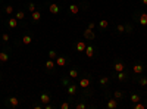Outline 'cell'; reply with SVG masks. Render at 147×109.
<instances>
[{
  "label": "cell",
  "mask_w": 147,
  "mask_h": 109,
  "mask_svg": "<svg viewBox=\"0 0 147 109\" xmlns=\"http://www.w3.org/2000/svg\"><path fill=\"white\" fill-rule=\"evenodd\" d=\"M75 109H85V103H78L75 106Z\"/></svg>",
  "instance_id": "obj_35"
},
{
  "label": "cell",
  "mask_w": 147,
  "mask_h": 109,
  "mask_svg": "<svg viewBox=\"0 0 147 109\" xmlns=\"http://www.w3.org/2000/svg\"><path fill=\"white\" fill-rule=\"evenodd\" d=\"M50 94H49V93H46V91H44V93H41V96H40V100H41V103H50Z\"/></svg>",
  "instance_id": "obj_5"
},
{
  "label": "cell",
  "mask_w": 147,
  "mask_h": 109,
  "mask_svg": "<svg viewBox=\"0 0 147 109\" xmlns=\"http://www.w3.org/2000/svg\"><path fill=\"white\" fill-rule=\"evenodd\" d=\"M81 5H83L84 9H88V5H87V3H81Z\"/></svg>",
  "instance_id": "obj_38"
},
{
  "label": "cell",
  "mask_w": 147,
  "mask_h": 109,
  "mask_svg": "<svg viewBox=\"0 0 147 109\" xmlns=\"http://www.w3.org/2000/svg\"><path fill=\"white\" fill-rule=\"evenodd\" d=\"M28 10H30V12H35V5H34V3H30V5H28Z\"/></svg>",
  "instance_id": "obj_33"
},
{
  "label": "cell",
  "mask_w": 147,
  "mask_h": 109,
  "mask_svg": "<svg viewBox=\"0 0 147 109\" xmlns=\"http://www.w3.org/2000/svg\"><path fill=\"white\" fill-rule=\"evenodd\" d=\"M85 47H87V46H85V41H78V43H77V44H75V49L78 50V52H84V50H85Z\"/></svg>",
  "instance_id": "obj_14"
},
{
  "label": "cell",
  "mask_w": 147,
  "mask_h": 109,
  "mask_svg": "<svg viewBox=\"0 0 147 109\" xmlns=\"http://www.w3.org/2000/svg\"><path fill=\"white\" fill-rule=\"evenodd\" d=\"M107 27H109V21H106V19H101L100 22H99V28H100V30H106Z\"/></svg>",
  "instance_id": "obj_19"
},
{
  "label": "cell",
  "mask_w": 147,
  "mask_h": 109,
  "mask_svg": "<svg viewBox=\"0 0 147 109\" xmlns=\"http://www.w3.org/2000/svg\"><path fill=\"white\" fill-rule=\"evenodd\" d=\"M49 10H50V13L57 15V13H59V10H60V8H59V5H57V3H52V5L49 6Z\"/></svg>",
  "instance_id": "obj_4"
},
{
  "label": "cell",
  "mask_w": 147,
  "mask_h": 109,
  "mask_svg": "<svg viewBox=\"0 0 147 109\" xmlns=\"http://www.w3.org/2000/svg\"><path fill=\"white\" fill-rule=\"evenodd\" d=\"M69 77L71 78H77L78 77V71H77V69H71V71H69Z\"/></svg>",
  "instance_id": "obj_27"
},
{
  "label": "cell",
  "mask_w": 147,
  "mask_h": 109,
  "mask_svg": "<svg viewBox=\"0 0 147 109\" xmlns=\"http://www.w3.org/2000/svg\"><path fill=\"white\" fill-rule=\"evenodd\" d=\"M116 78H118V81H125V80L128 78V75H127L124 71H121V72H116Z\"/></svg>",
  "instance_id": "obj_17"
},
{
  "label": "cell",
  "mask_w": 147,
  "mask_h": 109,
  "mask_svg": "<svg viewBox=\"0 0 147 109\" xmlns=\"http://www.w3.org/2000/svg\"><path fill=\"white\" fill-rule=\"evenodd\" d=\"M141 100V96L140 94H131V103H137V102H140Z\"/></svg>",
  "instance_id": "obj_21"
},
{
  "label": "cell",
  "mask_w": 147,
  "mask_h": 109,
  "mask_svg": "<svg viewBox=\"0 0 147 109\" xmlns=\"http://www.w3.org/2000/svg\"><path fill=\"white\" fill-rule=\"evenodd\" d=\"M69 12L74 15H77L79 12V6L78 5H69Z\"/></svg>",
  "instance_id": "obj_18"
},
{
  "label": "cell",
  "mask_w": 147,
  "mask_h": 109,
  "mask_svg": "<svg viewBox=\"0 0 147 109\" xmlns=\"http://www.w3.org/2000/svg\"><path fill=\"white\" fill-rule=\"evenodd\" d=\"M5 12L8 15H12V13H13V6H12V5H8V6H6V9H5Z\"/></svg>",
  "instance_id": "obj_25"
},
{
  "label": "cell",
  "mask_w": 147,
  "mask_h": 109,
  "mask_svg": "<svg viewBox=\"0 0 147 109\" xmlns=\"http://www.w3.org/2000/svg\"><path fill=\"white\" fill-rule=\"evenodd\" d=\"M88 28H90V30H94V28H96V24H94V22H90V24H88Z\"/></svg>",
  "instance_id": "obj_37"
},
{
  "label": "cell",
  "mask_w": 147,
  "mask_h": 109,
  "mask_svg": "<svg viewBox=\"0 0 147 109\" xmlns=\"http://www.w3.org/2000/svg\"><path fill=\"white\" fill-rule=\"evenodd\" d=\"M0 52H2V50H0Z\"/></svg>",
  "instance_id": "obj_40"
},
{
  "label": "cell",
  "mask_w": 147,
  "mask_h": 109,
  "mask_svg": "<svg viewBox=\"0 0 147 109\" xmlns=\"http://www.w3.org/2000/svg\"><path fill=\"white\" fill-rule=\"evenodd\" d=\"M60 108L62 109H69L71 108V105H69L68 102H63V103H60Z\"/></svg>",
  "instance_id": "obj_34"
},
{
  "label": "cell",
  "mask_w": 147,
  "mask_h": 109,
  "mask_svg": "<svg viewBox=\"0 0 147 109\" xmlns=\"http://www.w3.org/2000/svg\"><path fill=\"white\" fill-rule=\"evenodd\" d=\"M143 71H144V66H143V64H134V65H133V72H134V74L140 75V74H143Z\"/></svg>",
  "instance_id": "obj_2"
},
{
  "label": "cell",
  "mask_w": 147,
  "mask_h": 109,
  "mask_svg": "<svg viewBox=\"0 0 147 109\" xmlns=\"http://www.w3.org/2000/svg\"><path fill=\"white\" fill-rule=\"evenodd\" d=\"M2 40H3V41H9V34H6V32H5V34L2 36Z\"/></svg>",
  "instance_id": "obj_36"
},
{
  "label": "cell",
  "mask_w": 147,
  "mask_h": 109,
  "mask_svg": "<svg viewBox=\"0 0 147 109\" xmlns=\"http://www.w3.org/2000/svg\"><path fill=\"white\" fill-rule=\"evenodd\" d=\"M56 65H57V66H65V65H66V58L57 56V58H56Z\"/></svg>",
  "instance_id": "obj_13"
},
{
  "label": "cell",
  "mask_w": 147,
  "mask_h": 109,
  "mask_svg": "<svg viewBox=\"0 0 147 109\" xmlns=\"http://www.w3.org/2000/svg\"><path fill=\"white\" fill-rule=\"evenodd\" d=\"M116 31L118 32H125V25H118V27H116Z\"/></svg>",
  "instance_id": "obj_32"
},
{
  "label": "cell",
  "mask_w": 147,
  "mask_h": 109,
  "mask_svg": "<svg viewBox=\"0 0 147 109\" xmlns=\"http://www.w3.org/2000/svg\"><path fill=\"white\" fill-rule=\"evenodd\" d=\"M66 91H68L69 96H74L75 93H77V86H75V84H68V88H66Z\"/></svg>",
  "instance_id": "obj_11"
},
{
  "label": "cell",
  "mask_w": 147,
  "mask_h": 109,
  "mask_svg": "<svg viewBox=\"0 0 147 109\" xmlns=\"http://www.w3.org/2000/svg\"><path fill=\"white\" fill-rule=\"evenodd\" d=\"M133 108H134V109H144V105L140 103V102H137V103L133 105Z\"/></svg>",
  "instance_id": "obj_31"
},
{
  "label": "cell",
  "mask_w": 147,
  "mask_h": 109,
  "mask_svg": "<svg viewBox=\"0 0 147 109\" xmlns=\"http://www.w3.org/2000/svg\"><path fill=\"white\" fill-rule=\"evenodd\" d=\"M133 31H134V27L131 25V24H127V25H125V32H128V34H131Z\"/></svg>",
  "instance_id": "obj_26"
},
{
  "label": "cell",
  "mask_w": 147,
  "mask_h": 109,
  "mask_svg": "<svg viewBox=\"0 0 147 109\" xmlns=\"http://www.w3.org/2000/svg\"><path fill=\"white\" fill-rule=\"evenodd\" d=\"M8 103H9V106H12V108H16L19 105V99L18 97H9V99H8Z\"/></svg>",
  "instance_id": "obj_8"
},
{
  "label": "cell",
  "mask_w": 147,
  "mask_h": 109,
  "mask_svg": "<svg viewBox=\"0 0 147 109\" xmlns=\"http://www.w3.org/2000/svg\"><path fill=\"white\" fill-rule=\"evenodd\" d=\"M118 102H119V100L115 99V97H113V99H109L107 103H106V106H107V109H116L118 108Z\"/></svg>",
  "instance_id": "obj_3"
},
{
  "label": "cell",
  "mask_w": 147,
  "mask_h": 109,
  "mask_svg": "<svg viewBox=\"0 0 147 109\" xmlns=\"http://www.w3.org/2000/svg\"><path fill=\"white\" fill-rule=\"evenodd\" d=\"M138 22L146 27V25H147V13H141V15H140V16H138Z\"/></svg>",
  "instance_id": "obj_16"
},
{
  "label": "cell",
  "mask_w": 147,
  "mask_h": 109,
  "mask_svg": "<svg viewBox=\"0 0 147 109\" xmlns=\"http://www.w3.org/2000/svg\"><path fill=\"white\" fill-rule=\"evenodd\" d=\"M138 83H140V86H141V87H146L147 86V78L146 77H141L140 80H138Z\"/></svg>",
  "instance_id": "obj_28"
},
{
  "label": "cell",
  "mask_w": 147,
  "mask_h": 109,
  "mask_svg": "<svg viewBox=\"0 0 147 109\" xmlns=\"http://www.w3.org/2000/svg\"><path fill=\"white\" fill-rule=\"evenodd\" d=\"M9 60V53L8 52H0V64H6Z\"/></svg>",
  "instance_id": "obj_9"
},
{
  "label": "cell",
  "mask_w": 147,
  "mask_h": 109,
  "mask_svg": "<svg viewBox=\"0 0 147 109\" xmlns=\"http://www.w3.org/2000/svg\"><path fill=\"white\" fill-rule=\"evenodd\" d=\"M79 87H83V88H87V87H90V78L84 77L79 80Z\"/></svg>",
  "instance_id": "obj_7"
},
{
  "label": "cell",
  "mask_w": 147,
  "mask_h": 109,
  "mask_svg": "<svg viewBox=\"0 0 147 109\" xmlns=\"http://www.w3.org/2000/svg\"><path fill=\"white\" fill-rule=\"evenodd\" d=\"M84 52H85V56H87V58H93V56H94V47H93V46H87Z\"/></svg>",
  "instance_id": "obj_10"
},
{
  "label": "cell",
  "mask_w": 147,
  "mask_h": 109,
  "mask_svg": "<svg viewBox=\"0 0 147 109\" xmlns=\"http://www.w3.org/2000/svg\"><path fill=\"white\" fill-rule=\"evenodd\" d=\"M113 97H115V99H118V100H121L122 97H124V93H122V91H119V90H115V93H113Z\"/></svg>",
  "instance_id": "obj_24"
},
{
  "label": "cell",
  "mask_w": 147,
  "mask_h": 109,
  "mask_svg": "<svg viewBox=\"0 0 147 109\" xmlns=\"http://www.w3.org/2000/svg\"><path fill=\"white\" fill-rule=\"evenodd\" d=\"M113 68H115L116 72H121V71H124L125 69V64H122V62H115Z\"/></svg>",
  "instance_id": "obj_15"
},
{
  "label": "cell",
  "mask_w": 147,
  "mask_h": 109,
  "mask_svg": "<svg viewBox=\"0 0 147 109\" xmlns=\"http://www.w3.org/2000/svg\"><path fill=\"white\" fill-rule=\"evenodd\" d=\"M31 16H32V21L37 22V21H40V18H41V13H40L38 10H35V12H32L31 13Z\"/></svg>",
  "instance_id": "obj_20"
},
{
  "label": "cell",
  "mask_w": 147,
  "mask_h": 109,
  "mask_svg": "<svg viewBox=\"0 0 147 109\" xmlns=\"http://www.w3.org/2000/svg\"><path fill=\"white\" fill-rule=\"evenodd\" d=\"M109 80H110L109 77H101L100 78V84H101V86H106V84L109 83Z\"/></svg>",
  "instance_id": "obj_29"
},
{
  "label": "cell",
  "mask_w": 147,
  "mask_h": 109,
  "mask_svg": "<svg viewBox=\"0 0 147 109\" xmlns=\"http://www.w3.org/2000/svg\"><path fill=\"white\" fill-rule=\"evenodd\" d=\"M57 58V53H56L55 50H50L49 52V59H56Z\"/></svg>",
  "instance_id": "obj_30"
},
{
  "label": "cell",
  "mask_w": 147,
  "mask_h": 109,
  "mask_svg": "<svg viewBox=\"0 0 147 109\" xmlns=\"http://www.w3.org/2000/svg\"><path fill=\"white\" fill-rule=\"evenodd\" d=\"M44 66H46L47 71H53V69H55V66H56V62L53 59H49L46 64H44Z\"/></svg>",
  "instance_id": "obj_6"
},
{
  "label": "cell",
  "mask_w": 147,
  "mask_h": 109,
  "mask_svg": "<svg viewBox=\"0 0 147 109\" xmlns=\"http://www.w3.org/2000/svg\"><path fill=\"white\" fill-rule=\"evenodd\" d=\"M8 25H9V28H16V27H18V19L15 18V16L9 18V21H8Z\"/></svg>",
  "instance_id": "obj_12"
},
{
  "label": "cell",
  "mask_w": 147,
  "mask_h": 109,
  "mask_svg": "<svg viewBox=\"0 0 147 109\" xmlns=\"http://www.w3.org/2000/svg\"><path fill=\"white\" fill-rule=\"evenodd\" d=\"M143 2V5H147V0H141Z\"/></svg>",
  "instance_id": "obj_39"
},
{
  "label": "cell",
  "mask_w": 147,
  "mask_h": 109,
  "mask_svg": "<svg viewBox=\"0 0 147 109\" xmlns=\"http://www.w3.org/2000/svg\"><path fill=\"white\" fill-rule=\"evenodd\" d=\"M31 41H32V37L31 36H24L22 37V43H24V44H31Z\"/></svg>",
  "instance_id": "obj_22"
},
{
  "label": "cell",
  "mask_w": 147,
  "mask_h": 109,
  "mask_svg": "<svg viewBox=\"0 0 147 109\" xmlns=\"http://www.w3.org/2000/svg\"><path fill=\"white\" fill-rule=\"evenodd\" d=\"M15 18L18 19V21L24 19V18H25V12H24V10H19V12H16V15H15Z\"/></svg>",
  "instance_id": "obj_23"
},
{
  "label": "cell",
  "mask_w": 147,
  "mask_h": 109,
  "mask_svg": "<svg viewBox=\"0 0 147 109\" xmlns=\"http://www.w3.org/2000/svg\"><path fill=\"white\" fill-rule=\"evenodd\" d=\"M84 38L88 41H93L94 38H96V34H94V31L93 30H90V28H85V31H84Z\"/></svg>",
  "instance_id": "obj_1"
}]
</instances>
